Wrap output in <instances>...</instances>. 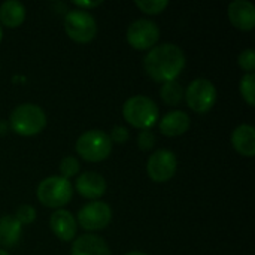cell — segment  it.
I'll list each match as a JSON object with an SVG mask.
<instances>
[{
  "label": "cell",
  "instance_id": "21",
  "mask_svg": "<svg viewBox=\"0 0 255 255\" xmlns=\"http://www.w3.org/2000/svg\"><path fill=\"white\" fill-rule=\"evenodd\" d=\"M134 4H136L143 13H148V15H158V13H161V12L169 6V1H167V0H136Z\"/></svg>",
  "mask_w": 255,
  "mask_h": 255
},
{
  "label": "cell",
  "instance_id": "6",
  "mask_svg": "<svg viewBox=\"0 0 255 255\" xmlns=\"http://www.w3.org/2000/svg\"><path fill=\"white\" fill-rule=\"evenodd\" d=\"M66 34L78 43H88L97 34V22L88 10L72 9L64 16Z\"/></svg>",
  "mask_w": 255,
  "mask_h": 255
},
{
  "label": "cell",
  "instance_id": "14",
  "mask_svg": "<svg viewBox=\"0 0 255 255\" xmlns=\"http://www.w3.org/2000/svg\"><path fill=\"white\" fill-rule=\"evenodd\" d=\"M191 120L184 111H170L160 120V131L164 136L176 137L188 131Z\"/></svg>",
  "mask_w": 255,
  "mask_h": 255
},
{
  "label": "cell",
  "instance_id": "19",
  "mask_svg": "<svg viewBox=\"0 0 255 255\" xmlns=\"http://www.w3.org/2000/svg\"><path fill=\"white\" fill-rule=\"evenodd\" d=\"M160 96L163 102L169 106H176L182 102L184 99V88L182 85L175 79V81H167L161 85L160 88Z\"/></svg>",
  "mask_w": 255,
  "mask_h": 255
},
{
  "label": "cell",
  "instance_id": "18",
  "mask_svg": "<svg viewBox=\"0 0 255 255\" xmlns=\"http://www.w3.org/2000/svg\"><path fill=\"white\" fill-rule=\"evenodd\" d=\"M22 233V226L13 215H3L0 218V245L10 248L15 247Z\"/></svg>",
  "mask_w": 255,
  "mask_h": 255
},
{
  "label": "cell",
  "instance_id": "7",
  "mask_svg": "<svg viewBox=\"0 0 255 255\" xmlns=\"http://www.w3.org/2000/svg\"><path fill=\"white\" fill-rule=\"evenodd\" d=\"M184 97L191 111L205 114L209 112L217 103L218 93L215 85L209 79L197 78L188 84L187 90L184 91Z\"/></svg>",
  "mask_w": 255,
  "mask_h": 255
},
{
  "label": "cell",
  "instance_id": "12",
  "mask_svg": "<svg viewBox=\"0 0 255 255\" xmlns=\"http://www.w3.org/2000/svg\"><path fill=\"white\" fill-rule=\"evenodd\" d=\"M75 188L78 194L94 202L106 193V181L97 172H85L78 176Z\"/></svg>",
  "mask_w": 255,
  "mask_h": 255
},
{
  "label": "cell",
  "instance_id": "26",
  "mask_svg": "<svg viewBox=\"0 0 255 255\" xmlns=\"http://www.w3.org/2000/svg\"><path fill=\"white\" fill-rule=\"evenodd\" d=\"M137 145L142 151H149L155 145V134L151 130H142L137 136Z\"/></svg>",
  "mask_w": 255,
  "mask_h": 255
},
{
  "label": "cell",
  "instance_id": "1",
  "mask_svg": "<svg viewBox=\"0 0 255 255\" xmlns=\"http://www.w3.org/2000/svg\"><path fill=\"white\" fill-rule=\"evenodd\" d=\"M187 63L185 52L175 43H160L148 51L143 58L146 75L157 82L175 81Z\"/></svg>",
  "mask_w": 255,
  "mask_h": 255
},
{
  "label": "cell",
  "instance_id": "16",
  "mask_svg": "<svg viewBox=\"0 0 255 255\" xmlns=\"http://www.w3.org/2000/svg\"><path fill=\"white\" fill-rule=\"evenodd\" d=\"M233 148L244 157L255 155V128L251 124H241L235 128L232 134Z\"/></svg>",
  "mask_w": 255,
  "mask_h": 255
},
{
  "label": "cell",
  "instance_id": "25",
  "mask_svg": "<svg viewBox=\"0 0 255 255\" xmlns=\"http://www.w3.org/2000/svg\"><path fill=\"white\" fill-rule=\"evenodd\" d=\"M109 139H111L112 145H114V143L123 145V143H126V142L130 139V133H128V130H127L124 126H115V127H112V130H111Z\"/></svg>",
  "mask_w": 255,
  "mask_h": 255
},
{
  "label": "cell",
  "instance_id": "5",
  "mask_svg": "<svg viewBox=\"0 0 255 255\" xmlns=\"http://www.w3.org/2000/svg\"><path fill=\"white\" fill-rule=\"evenodd\" d=\"M36 196L43 206L61 209L72 200L73 187L69 179L61 176H48L37 185Z\"/></svg>",
  "mask_w": 255,
  "mask_h": 255
},
{
  "label": "cell",
  "instance_id": "22",
  "mask_svg": "<svg viewBox=\"0 0 255 255\" xmlns=\"http://www.w3.org/2000/svg\"><path fill=\"white\" fill-rule=\"evenodd\" d=\"M60 176L64 178V179H70L73 176H76V173L79 172V161L72 157V155H67L64 157L61 161H60Z\"/></svg>",
  "mask_w": 255,
  "mask_h": 255
},
{
  "label": "cell",
  "instance_id": "24",
  "mask_svg": "<svg viewBox=\"0 0 255 255\" xmlns=\"http://www.w3.org/2000/svg\"><path fill=\"white\" fill-rule=\"evenodd\" d=\"M238 63L241 66V69H244L247 73H254L255 69V52L254 49L248 48L245 51H242L238 57Z\"/></svg>",
  "mask_w": 255,
  "mask_h": 255
},
{
  "label": "cell",
  "instance_id": "30",
  "mask_svg": "<svg viewBox=\"0 0 255 255\" xmlns=\"http://www.w3.org/2000/svg\"><path fill=\"white\" fill-rule=\"evenodd\" d=\"M1 36H3V31H1V25H0V40H1Z\"/></svg>",
  "mask_w": 255,
  "mask_h": 255
},
{
  "label": "cell",
  "instance_id": "15",
  "mask_svg": "<svg viewBox=\"0 0 255 255\" xmlns=\"http://www.w3.org/2000/svg\"><path fill=\"white\" fill-rule=\"evenodd\" d=\"M70 255H111V250L100 236L84 235L73 241Z\"/></svg>",
  "mask_w": 255,
  "mask_h": 255
},
{
  "label": "cell",
  "instance_id": "2",
  "mask_svg": "<svg viewBox=\"0 0 255 255\" xmlns=\"http://www.w3.org/2000/svg\"><path fill=\"white\" fill-rule=\"evenodd\" d=\"M9 126L12 131L19 136H34L45 128L46 115L40 106L34 103H22L10 112Z\"/></svg>",
  "mask_w": 255,
  "mask_h": 255
},
{
  "label": "cell",
  "instance_id": "29",
  "mask_svg": "<svg viewBox=\"0 0 255 255\" xmlns=\"http://www.w3.org/2000/svg\"><path fill=\"white\" fill-rule=\"evenodd\" d=\"M0 255H10L7 251H4V250H0Z\"/></svg>",
  "mask_w": 255,
  "mask_h": 255
},
{
  "label": "cell",
  "instance_id": "10",
  "mask_svg": "<svg viewBox=\"0 0 255 255\" xmlns=\"http://www.w3.org/2000/svg\"><path fill=\"white\" fill-rule=\"evenodd\" d=\"M176 170H178L176 155L169 149H158L148 158L146 172L154 182L170 181L176 175Z\"/></svg>",
  "mask_w": 255,
  "mask_h": 255
},
{
  "label": "cell",
  "instance_id": "11",
  "mask_svg": "<svg viewBox=\"0 0 255 255\" xmlns=\"http://www.w3.org/2000/svg\"><path fill=\"white\" fill-rule=\"evenodd\" d=\"M227 15L233 27L250 31L255 27V6L250 0H235L227 7Z\"/></svg>",
  "mask_w": 255,
  "mask_h": 255
},
{
  "label": "cell",
  "instance_id": "28",
  "mask_svg": "<svg viewBox=\"0 0 255 255\" xmlns=\"http://www.w3.org/2000/svg\"><path fill=\"white\" fill-rule=\"evenodd\" d=\"M126 255H148V254H145V253H140V251H130V253H127Z\"/></svg>",
  "mask_w": 255,
  "mask_h": 255
},
{
  "label": "cell",
  "instance_id": "9",
  "mask_svg": "<svg viewBox=\"0 0 255 255\" xmlns=\"http://www.w3.org/2000/svg\"><path fill=\"white\" fill-rule=\"evenodd\" d=\"M112 221V209L108 203L94 200L84 205L78 212V224L88 232L103 230Z\"/></svg>",
  "mask_w": 255,
  "mask_h": 255
},
{
  "label": "cell",
  "instance_id": "3",
  "mask_svg": "<svg viewBox=\"0 0 255 255\" xmlns=\"http://www.w3.org/2000/svg\"><path fill=\"white\" fill-rule=\"evenodd\" d=\"M123 117L130 126L139 130H149L158 120V106L146 96H133L124 102Z\"/></svg>",
  "mask_w": 255,
  "mask_h": 255
},
{
  "label": "cell",
  "instance_id": "27",
  "mask_svg": "<svg viewBox=\"0 0 255 255\" xmlns=\"http://www.w3.org/2000/svg\"><path fill=\"white\" fill-rule=\"evenodd\" d=\"M73 4L76 6V9L87 10V9H93V7L100 6V4H102V0H97V1H81V0H73Z\"/></svg>",
  "mask_w": 255,
  "mask_h": 255
},
{
  "label": "cell",
  "instance_id": "20",
  "mask_svg": "<svg viewBox=\"0 0 255 255\" xmlns=\"http://www.w3.org/2000/svg\"><path fill=\"white\" fill-rule=\"evenodd\" d=\"M239 91L242 99L250 105L254 106L255 103V75L254 73H245L239 84Z\"/></svg>",
  "mask_w": 255,
  "mask_h": 255
},
{
  "label": "cell",
  "instance_id": "4",
  "mask_svg": "<svg viewBox=\"0 0 255 255\" xmlns=\"http://www.w3.org/2000/svg\"><path fill=\"white\" fill-rule=\"evenodd\" d=\"M75 149L78 155L85 161L99 163L111 155L112 142L108 133L102 130H88L78 137Z\"/></svg>",
  "mask_w": 255,
  "mask_h": 255
},
{
  "label": "cell",
  "instance_id": "23",
  "mask_svg": "<svg viewBox=\"0 0 255 255\" xmlns=\"http://www.w3.org/2000/svg\"><path fill=\"white\" fill-rule=\"evenodd\" d=\"M15 218H16V221H18L21 226L31 224V223L36 220V209H34L31 205H21V206L16 209Z\"/></svg>",
  "mask_w": 255,
  "mask_h": 255
},
{
  "label": "cell",
  "instance_id": "8",
  "mask_svg": "<svg viewBox=\"0 0 255 255\" xmlns=\"http://www.w3.org/2000/svg\"><path fill=\"white\" fill-rule=\"evenodd\" d=\"M160 39V28L151 19H136L127 28V42L137 51H146L157 45Z\"/></svg>",
  "mask_w": 255,
  "mask_h": 255
},
{
  "label": "cell",
  "instance_id": "17",
  "mask_svg": "<svg viewBox=\"0 0 255 255\" xmlns=\"http://www.w3.org/2000/svg\"><path fill=\"white\" fill-rule=\"evenodd\" d=\"M25 19V7L21 1L7 0L0 4V25L15 28Z\"/></svg>",
  "mask_w": 255,
  "mask_h": 255
},
{
  "label": "cell",
  "instance_id": "13",
  "mask_svg": "<svg viewBox=\"0 0 255 255\" xmlns=\"http://www.w3.org/2000/svg\"><path fill=\"white\" fill-rule=\"evenodd\" d=\"M52 233L63 242H70L76 236V218L66 209H57L49 218Z\"/></svg>",
  "mask_w": 255,
  "mask_h": 255
}]
</instances>
